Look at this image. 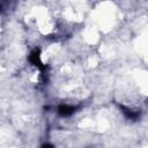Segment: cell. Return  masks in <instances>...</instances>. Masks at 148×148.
I'll return each instance as SVG.
<instances>
[{
  "mask_svg": "<svg viewBox=\"0 0 148 148\" xmlns=\"http://www.w3.org/2000/svg\"><path fill=\"white\" fill-rule=\"evenodd\" d=\"M59 113L61 116H69L74 112V108L73 106H68V105H61L59 109H58Z\"/></svg>",
  "mask_w": 148,
  "mask_h": 148,
  "instance_id": "6da1fadb",
  "label": "cell"
}]
</instances>
